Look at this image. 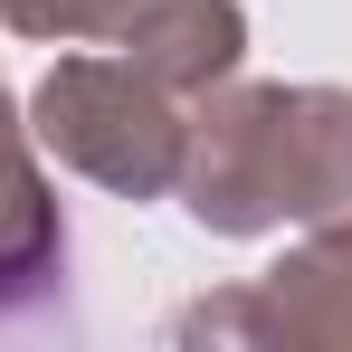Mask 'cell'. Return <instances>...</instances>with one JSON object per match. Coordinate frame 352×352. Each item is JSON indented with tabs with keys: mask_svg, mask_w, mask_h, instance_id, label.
<instances>
[{
	"mask_svg": "<svg viewBox=\"0 0 352 352\" xmlns=\"http://www.w3.org/2000/svg\"><path fill=\"white\" fill-rule=\"evenodd\" d=\"M105 48L133 58L162 96L190 105V96L229 86L238 67H248V10H238V0H143Z\"/></svg>",
	"mask_w": 352,
	"mask_h": 352,
	"instance_id": "obj_5",
	"label": "cell"
},
{
	"mask_svg": "<svg viewBox=\"0 0 352 352\" xmlns=\"http://www.w3.org/2000/svg\"><path fill=\"white\" fill-rule=\"evenodd\" d=\"M172 343H248V352H352V219L305 229L229 295H200L172 314Z\"/></svg>",
	"mask_w": 352,
	"mask_h": 352,
	"instance_id": "obj_3",
	"label": "cell"
},
{
	"mask_svg": "<svg viewBox=\"0 0 352 352\" xmlns=\"http://www.w3.org/2000/svg\"><path fill=\"white\" fill-rule=\"evenodd\" d=\"M133 10L143 0H0V29L38 38V48H96V38H115Z\"/></svg>",
	"mask_w": 352,
	"mask_h": 352,
	"instance_id": "obj_6",
	"label": "cell"
},
{
	"mask_svg": "<svg viewBox=\"0 0 352 352\" xmlns=\"http://www.w3.org/2000/svg\"><path fill=\"white\" fill-rule=\"evenodd\" d=\"M29 133L38 153H58L76 181L115 190V200H162L181 172V133H190V105L162 96L133 58H105V48H67L38 96H29Z\"/></svg>",
	"mask_w": 352,
	"mask_h": 352,
	"instance_id": "obj_2",
	"label": "cell"
},
{
	"mask_svg": "<svg viewBox=\"0 0 352 352\" xmlns=\"http://www.w3.org/2000/svg\"><path fill=\"white\" fill-rule=\"evenodd\" d=\"M58 276H67V210L38 172V133L0 76V314H29L38 295H58Z\"/></svg>",
	"mask_w": 352,
	"mask_h": 352,
	"instance_id": "obj_4",
	"label": "cell"
},
{
	"mask_svg": "<svg viewBox=\"0 0 352 352\" xmlns=\"http://www.w3.org/2000/svg\"><path fill=\"white\" fill-rule=\"evenodd\" d=\"M172 200L210 238L352 219V86H257L229 76L190 96Z\"/></svg>",
	"mask_w": 352,
	"mask_h": 352,
	"instance_id": "obj_1",
	"label": "cell"
}]
</instances>
